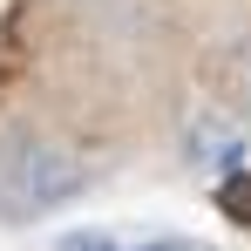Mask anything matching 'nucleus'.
I'll return each mask as SVG.
<instances>
[{
  "instance_id": "nucleus-1",
  "label": "nucleus",
  "mask_w": 251,
  "mask_h": 251,
  "mask_svg": "<svg viewBox=\"0 0 251 251\" xmlns=\"http://www.w3.org/2000/svg\"><path fill=\"white\" fill-rule=\"evenodd\" d=\"M14 197L21 204H34V210H54V204H68V197H82V183H88V170L68 156V150H54V143H34V150H21L14 156Z\"/></svg>"
},
{
  "instance_id": "nucleus-2",
  "label": "nucleus",
  "mask_w": 251,
  "mask_h": 251,
  "mask_svg": "<svg viewBox=\"0 0 251 251\" xmlns=\"http://www.w3.org/2000/svg\"><path fill=\"white\" fill-rule=\"evenodd\" d=\"M217 204L231 210V217H238V224H251V176H231V183H224V190H217Z\"/></svg>"
},
{
  "instance_id": "nucleus-3",
  "label": "nucleus",
  "mask_w": 251,
  "mask_h": 251,
  "mask_svg": "<svg viewBox=\"0 0 251 251\" xmlns=\"http://www.w3.org/2000/svg\"><path fill=\"white\" fill-rule=\"evenodd\" d=\"M61 251H123V245H116L109 231H95V224H88V231H68V238H61Z\"/></svg>"
},
{
  "instance_id": "nucleus-4",
  "label": "nucleus",
  "mask_w": 251,
  "mask_h": 251,
  "mask_svg": "<svg viewBox=\"0 0 251 251\" xmlns=\"http://www.w3.org/2000/svg\"><path fill=\"white\" fill-rule=\"evenodd\" d=\"M129 251H197V245H183V238H143V245H129Z\"/></svg>"
}]
</instances>
